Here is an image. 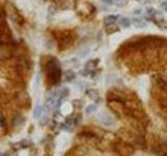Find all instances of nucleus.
<instances>
[{
    "instance_id": "nucleus-1",
    "label": "nucleus",
    "mask_w": 167,
    "mask_h": 156,
    "mask_svg": "<svg viewBox=\"0 0 167 156\" xmlns=\"http://www.w3.org/2000/svg\"><path fill=\"white\" fill-rule=\"evenodd\" d=\"M117 20H118V16H116V15H110V16H107L103 19V23L105 25H111V24H114Z\"/></svg>"
},
{
    "instance_id": "nucleus-2",
    "label": "nucleus",
    "mask_w": 167,
    "mask_h": 156,
    "mask_svg": "<svg viewBox=\"0 0 167 156\" xmlns=\"http://www.w3.org/2000/svg\"><path fill=\"white\" fill-rule=\"evenodd\" d=\"M133 23L137 28H144L146 26V22L140 18H134L133 19Z\"/></svg>"
},
{
    "instance_id": "nucleus-3",
    "label": "nucleus",
    "mask_w": 167,
    "mask_h": 156,
    "mask_svg": "<svg viewBox=\"0 0 167 156\" xmlns=\"http://www.w3.org/2000/svg\"><path fill=\"white\" fill-rule=\"evenodd\" d=\"M54 103H55V99L53 98V97H50V98H48L47 100H46V102H45V109L46 110H50L51 108H52V106L54 105Z\"/></svg>"
},
{
    "instance_id": "nucleus-4",
    "label": "nucleus",
    "mask_w": 167,
    "mask_h": 156,
    "mask_svg": "<svg viewBox=\"0 0 167 156\" xmlns=\"http://www.w3.org/2000/svg\"><path fill=\"white\" fill-rule=\"evenodd\" d=\"M42 111H43L42 106L40 104H37L35 109H34V118L35 119H39L41 117V115H42Z\"/></svg>"
},
{
    "instance_id": "nucleus-5",
    "label": "nucleus",
    "mask_w": 167,
    "mask_h": 156,
    "mask_svg": "<svg viewBox=\"0 0 167 156\" xmlns=\"http://www.w3.org/2000/svg\"><path fill=\"white\" fill-rule=\"evenodd\" d=\"M120 25H121L123 28H127V27H130V25H131V20H130L129 18H126V17H122V18L120 19Z\"/></svg>"
},
{
    "instance_id": "nucleus-6",
    "label": "nucleus",
    "mask_w": 167,
    "mask_h": 156,
    "mask_svg": "<svg viewBox=\"0 0 167 156\" xmlns=\"http://www.w3.org/2000/svg\"><path fill=\"white\" fill-rule=\"evenodd\" d=\"M145 13H146V16L152 17V16H155V14H156V9H155L154 7H152V6H147V7H146V9H145Z\"/></svg>"
},
{
    "instance_id": "nucleus-7",
    "label": "nucleus",
    "mask_w": 167,
    "mask_h": 156,
    "mask_svg": "<svg viewBox=\"0 0 167 156\" xmlns=\"http://www.w3.org/2000/svg\"><path fill=\"white\" fill-rule=\"evenodd\" d=\"M118 30H119V28H118V27H115V26L113 27V26H112V24H111V25H108V27L105 28V31H107L109 34L114 33L115 31H118Z\"/></svg>"
},
{
    "instance_id": "nucleus-8",
    "label": "nucleus",
    "mask_w": 167,
    "mask_h": 156,
    "mask_svg": "<svg viewBox=\"0 0 167 156\" xmlns=\"http://www.w3.org/2000/svg\"><path fill=\"white\" fill-rule=\"evenodd\" d=\"M65 76H66V78H65V80H66V81H71L73 78L75 77V74H74L72 71H70V70H69V71H67V72H66V75H65Z\"/></svg>"
},
{
    "instance_id": "nucleus-9",
    "label": "nucleus",
    "mask_w": 167,
    "mask_h": 156,
    "mask_svg": "<svg viewBox=\"0 0 167 156\" xmlns=\"http://www.w3.org/2000/svg\"><path fill=\"white\" fill-rule=\"evenodd\" d=\"M114 4H116L117 6H125L129 3V0H113Z\"/></svg>"
},
{
    "instance_id": "nucleus-10",
    "label": "nucleus",
    "mask_w": 167,
    "mask_h": 156,
    "mask_svg": "<svg viewBox=\"0 0 167 156\" xmlns=\"http://www.w3.org/2000/svg\"><path fill=\"white\" fill-rule=\"evenodd\" d=\"M95 109H96V106H95L94 104H91V105H88V106L86 107L85 111H86V113H91V112L95 111Z\"/></svg>"
},
{
    "instance_id": "nucleus-11",
    "label": "nucleus",
    "mask_w": 167,
    "mask_h": 156,
    "mask_svg": "<svg viewBox=\"0 0 167 156\" xmlns=\"http://www.w3.org/2000/svg\"><path fill=\"white\" fill-rule=\"evenodd\" d=\"M96 63H98V61H89L87 64H86V68L89 69V68H94Z\"/></svg>"
},
{
    "instance_id": "nucleus-12",
    "label": "nucleus",
    "mask_w": 167,
    "mask_h": 156,
    "mask_svg": "<svg viewBox=\"0 0 167 156\" xmlns=\"http://www.w3.org/2000/svg\"><path fill=\"white\" fill-rule=\"evenodd\" d=\"M60 92H61V93H60V99H62V98H64V97H66V96L68 95V88H67V87L62 88Z\"/></svg>"
},
{
    "instance_id": "nucleus-13",
    "label": "nucleus",
    "mask_w": 167,
    "mask_h": 156,
    "mask_svg": "<svg viewBox=\"0 0 167 156\" xmlns=\"http://www.w3.org/2000/svg\"><path fill=\"white\" fill-rule=\"evenodd\" d=\"M90 53V49L89 48H87V49H84L83 52H79V54L82 56V57H85V56H87L88 54Z\"/></svg>"
},
{
    "instance_id": "nucleus-14",
    "label": "nucleus",
    "mask_w": 167,
    "mask_h": 156,
    "mask_svg": "<svg viewBox=\"0 0 167 156\" xmlns=\"http://www.w3.org/2000/svg\"><path fill=\"white\" fill-rule=\"evenodd\" d=\"M101 3H103L105 5H112L114 3V1L113 0H101Z\"/></svg>"
},
{
    "instance_id": "nucleus-15",
    "label": "nucleus",
    "mask_w": 167,
    "mask_h": 156,
    "mask_svg": "<svg viewBox=\"0 0 167 156\" xmlns=\"http://www.w3.org/2000/svg\"><path fill=\"white\" fill-rule=\"evenodd\" d=\"M161 8H162L164 11L167 13V2H162V3H161Z\"/></svg>"
},
{
    "instance_id": "nucleus-16",
    "label": "nucleus",
    "mask_w": 167,
    "mask_h": 156,
    "mask_svg": "<svg viewBox=\"0 0 167 156\" xmlns=\"http://www.w3.org/2000/svg\"><path fill=\"white\" fill-rule=\"evenodd\" d=\"M141 13H142V9H141V8H137V9L134 10V14H135V15H140Z\"/></svg>"
}]
</instances>
